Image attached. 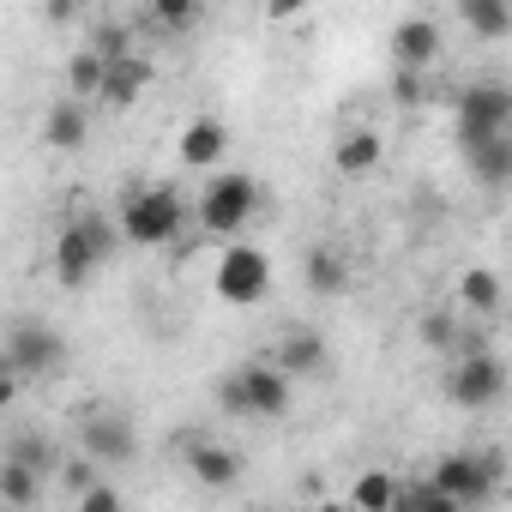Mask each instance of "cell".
Segmentation results:
<instances>
[{"label":"cell","mask_w":512,"mask_h":512,"mask_svg":"<svg viewBox=\"0 0 512 512\" xmlns=\"http://www.w3.org/2000/svg\"><path fill=\"white\" fill-rule=\"evenodd\" d=\"M115 247H121V229L109 217H73L61 235H55V278L61 290H85L109 260H115Z\"/></svg>","instance_id":"obj_1"},{"label":"cell","mask_w":512,"mask_h":512,"mask_svg":"<svg viewBox=\"0 0 512 512\" xmlns=\"http://www.w3.org/2000/svg\"><path fill=\"white\" fill-rule=\"evenodd\" d=\"M217 410L241 422H278L290 410V374L278 362H241L229 380H217Z\"/></svg>","instance_id":"obj_2"},{"label":"cell","mask_w":512,"mask_h":512,"mask_svg":"<svg viewBox=\"0 0 512 512\" xmlns=\"http://www.w3.org/2000/svg\"><path fill=\"white\" fill-rule=\"evenodd\" d=\"M187 199L175 193V187H133L127 199H121V217H115V229H121V241H133V247H169L181 229H187Z\"/></svg>","instance_id":"obj_3"},{"label":"cell","mask_w":512,"mask_h":512,"mask_svg":"<svg viewBox=\"0 0 512 512\" xmlns=\"http://www.w3.org/2000/svg\"><path fill=\"white\" fill-rule=\"evenodd\" d=\"M253 211H260V187H253V175L223 169V175L205 181V193H199V205H193V223H199L205 235H241V229L253 223Z\"/></svg>","instance_id":"obj_4"},{"label":"cell","mask_w":512,"mask_h":512,"mask_svg":"<svg viewBox=\"0 0 512 512\" xmlns=\"http://www.w3.org/2000/svg\"><path fill=\"white\" fill-rule=\"evenodd\" d=\"M500 476H506V458L500 452H446L434 464V482L458 500V512H476L500 494Z\"/></svg>","instance_id":"obj_5"},{"label":"cell","mask_w":512,"mask_h":512,"mask_svg":"<svg viewBox=\"0 0 512 512\" xmlns=\"http://www.w3.org/2000/svg\"><path fill=\"white\" fill-rule=\"evenodd\" d=\"M211 290H217L229 308H260V302L272 296V260H266L260 247L235 241V247H223V260H217V272H211Z\"/></svg>","instance_id":"obj_6"},{"label":"cell","mask_w":512,"mask_h":512,"mask_svg":"<svg viewBox=\"0 0 512 512\" xmlns=\"http://www.w3.org/2000/svg\"><path fill=\"white\" fill-rule=\"evenodd\" d=\"M0 356H7V368L19 380H55L67 368V338L49 320H19L7 332V350H0Z\"/></svg>","instance_id":"obj_7"},{"label":"cell","mask_w":512,"mask_h":512,"mask_svg":"<svg viewBox=\"0 0 512 512\" xmlns=\"http://www.w3.org/2000/svg\"><path fill=\"white\" fill-rule=\"evenodd\" d=\"M446 398L458 404V410H488V404H500L506 398V362L482 344V350H458V362H452V374H446Z\"/></svg>","instance_id":"obj_8"},{"label":"cell","mask_w":512,"mask_h":512,"mask_svg":"<svg viewBox=\"0 0 512 512\" xmlns=\"http://www.w3.org/2000/svg\"><path fill=\"white\" fill-rule=\"evenodd\" d=\"M512 127V91L500 79H482V85H464L458 91V151L494 139Z\"/></svg>","instance_id":"obj_9"},{"label":"cell","mask_w":512,"mask_h":512,"mask_svg":"<svg viewBox=\"0 0 512 512\" xmlns=\"http://www.w3.org/2000/svg\"><path fill=\"white\" fill-rule=\"evenodd\" d=\"M79 446L91 464H133L139 458V428L127 410H109V404H91L79 416Z\"/></svg>","instance_id":"obj_10"},{"label":"cell","mask_w":512,"mask_h":512,"mask_svg":"<svg viewBox=\"0 0 512 512\" xmlns=\"http://www.w3.org/2000/svg\"><path fill=\"white\" fill-rule=\"evenodd\" d=\"M223 151H229V127L217 115H193L181 127V145H175L181 169H223Z\"/></svg>","instance_id":"obj_11"},{"label":"cell","mask_w":512,"mask_h":512,"mask_svg":"<svg viewBox=\"0 0 512 512\" xmlns=\"http://www.w3.org/2000/svg\"><path fill=\"white\" fill-rule=\"evenodd\" d=\"M392 61L428 73V67L440 61V25H434V19H398V25H392Z\"/></svg>","instance_id":"obj_12"},{"label":"cell","mask_w":512,"mask_h":512,"mask_svg":"<svg viewBox=\"0 0 512 512\" xmlns=\"http://www.w3.org/2000/svg\"><path fill=\"white\" fill-rule=\"evenodd\" d=\"M145 85H151V61L127 49V55H115V61L103 67V91H97V97L115 103V109H133V103L145 97Z\"/></svg>","instance_id":"obj_13"},{"label":"cell","mask_w":512,"mask_h":512,"mask_svg":"<svg viewBox=\"0 0 512 512\" xmlns=\"http://www.w3.org/2000/svg\"><path fill=\"white\" fill-rule=\"evenodd\" d=\"M290 380H320L326 368H332V344L320 338V332H290L284 344H278V356H272Z\"/></svg>","instance_id":"obj_14"},{"label":"cell","mask_w":512,"mask_h":512,"mask_svg":"<svg viewBox=\"0 0 512 512\" xmlns=\"http://www.w3.org/2000/svg\"><path fill=\"white\" fill-rule=\"evenodd\" d=\"M187 470L205 488H235L241 482V452H229L217 440H187Z\"/></svg>","instance_id":"obj_15"},{"label":"cell","mask_w":512,"mask_h":512,"mask_svg":"<svg viewBox=\"0 0 512 512\" xmlns=\"http://www.w3.org/2000/svg\"><path fill=\"white\" fill-rule=\"evenodd\" d=\"M43 139H49V151H85V139H91L85 103H79V97H61V103L49 109V121H43Z\"/></svg>","instance_id":"obj_16"},{"label":"cell","mask_w":512,"mask_h":512,"mask_svg":"<svg viewBox=\"0 0 512 512\" xmlns=\"http://www.w3.org/2000/svg\"><path fill=\"white\" fill-rule=\"evenodd\" d=\"M380 133L374 127H350L344 139H338V151H332V163H338V175H350V181H362V175H374L380 169Z\"/></svg>","instance_id":"obj_17"},{"label":"cell","mask_w":512,"mask_h":512,"mask_svg":"<svg viewBox=\"0 0 512 512\" xmlns=\"http://www.w3.org/2000/svg\"><path fill=\"white\" fill-rule=\"evenodd\" d=\"M464 157H470V175H476L488 193H500V187L512 181V133H494V139L470 145Z\"/></svg>","instance_id":"obj_18"},{"label":"cell","mask_w":512,"mask_h":512,"mask_svg":"<svg viewBox=\"0 0 512 512\" xmlns=\"http://www.w3.org/2000/svg\"><path fill=\"white\" fill-rule=\"evenodd\" d=\"M458 19H464L470 37L500 43V37L512 31V0H458Z\"/></svg>","instance_id":"obj_19"},{"label":"cell","mask_w":512,"mask_h":512,"mask_svg":"<svg viewBox=\"0 0 512 512\" xmlns=\"http://www.w3.org/2000/svg\"><path fill=\"white\" fill-rule=\"evenodd\" d=\"M302 284H308V296H344L350 290V266L338 260L332 247H314L302 260Z\"/></svg>","instance_id":"obj_20"},{"label":"cell","mask_w":512,"mask_h":512,"mask_svg":"<svg viewBox=\"0 0 512 512\" xmlns=\"http://www.w3.org/2000/svg\"><path fill=\"white\" fill-rule=\"evenodd\" d=\"M43 482H49V476H37L31 464L0 458V500H7V506H37V500H43Z\"/></svg>","instance_id":"obj_21"},{"label":"cell","mask_w":512,"mask_h":512,"mask_svg":"<svg viewBox=\"0 0 512 512\" xmlns=\"http://www.w3.org/2000/svg\"><path fill=\"white\" fill-rule=\"evenodd\" d=\"M103 67H109V55H97V49H79L73 61H67V97H97L103 91Z\"/></svg>","instance_id":"obj_22"},{"label":"cell","mask_w":512,"mask_h":512,"mask_svg":"<svg viewBox=\"0 0 512 512\" xmlns=\"http://www.w3.org/2000/svg\"><path fill=\"white\" fill-rule=\"evenodd\" d=\"M458 296H464L470 314H500V278H494L488 266H470L464 284H458Z\"/></svg>","instance_id":"obj_23"},{"label":"cell","mask_w":512,"mask_h":512,"mask_svg":"<svg viewBox=\"0 0 512 512\" xmlns=\"http://www.w3.org/2000/svg\"><path fill=\"white\" fill-rule=\"evenodd\" d=\"M7 458H13V464H31L37 476L55 470V446H49V434H37V428H19V434L7 440Z\"/></svg>","instance_id":"obj_24"},{"label":"cell","mask_w":512,"mask_h":512,"mask_svg":"<svg viewBox=\"0 0 512 512\" xmlns=\"http://www.w3.org/2000/svg\"><path fill=\"white\" fill-rule=\"evenodd\" d=\"M350 500L368 506V512H398V482H392L386 470H368V476L350 488Z\"/></svg>","instance_id":"obj_25"},{"label":"cell","mask_w":512,"mask_h":512,"mask_svg":"<svg viewBox=\"0 0 512 512\" xmlns=\"http://www.w3.org/2000/svg\"><path fill=\"white\" fill-rule=\"evenodd\" d=\"M199 13H205V0H151V19H157L169 37H187V31L199 25Z\"/></svg>","instance_id":"obj_26"},{"label":"cell","mask_w":512,"mask_h":512,"mask_svg":"<svg viewBox=\"0 0 512 512\" xmlns=\"http://www.w3.org/2000/svg\"><path fill=\"white\" fill-rule=\"evenodd\" d=\"M398 506L404 512H458V500L428 476V482H410V488H398Z\"/></svg>","instance_id":"obj_27"},{"label":"cell","mask_w":512,"mask_h":512,"mask_svg":"<svg viewBox=\"0 0 512 512\" xmlns=\"http://www.w3.org/2000/svg\"><path fill=\"white\" fill-rule=\"evenodd\" d=\"M422 97H428V73H416V67H398V73H392V103H398V109H416Z\"/></svg>","instance_id":"obj_28"},{"label":"cell","mask_w":512,"mask_h":512,"mask_svg":"<svg viewBox=\"0 0 512 512\" xmlns=\"http://www.w3.org/2000/svg\"><path fill=\"white\" fill-rule=\"evenodd\" d=\"M452 338H458V320H452L446 308L422 314V344H428V350H452Z\"/></svg>","instance_id":"obj_29"},{"label":"cell","mask_w":512,"mask_h":512,"mask_svg":"<svg viewBox=\"0 0 512 512\" xmlns=\"http://www.w3.org/2000/svg\"><path fill=\"white\" fill-rule=\"evenodd\" d=\"M73 500H79V512H115V506H121V488H109V482H85Z\"/></svg>","instance_id":"obj_30"},{"label":"cell","mask_w":512,"mask_h":512,"mask_svg":"<svg viewBox=\"0 0 512 512\" xmlns=\"http://www.w3.org/2000/svg\"><path fill=\"white\" fill-rule=\"evenodd\" d=\"M127 49H133V43H127V31H121V25H103V37H97V55H109V61H115V55H127Z\"/></svg>","instance_id":"obj_31"},{"label":"cell","mask_w":512,"mask_h":512,"mask_svg":"<svg viewBox=\"0 0 512 512\" xmlns=\"http://www.w3.org/2000/svg\"><path fill=\"white\" fill-rule=\"evenodd\" d=\"M61 482H67V488L79 494L85 482H97V464H91V458H85V464H67V470H61Z\"/></svg>","instance_id":"obj_32"},{"label":"cell","mask_w":512,"mask_h":512,"mask_svg":"<svg viewBox=\"0 0 512 512\" xmlns=\"http://www.w3.org/2000/svg\"><path fill=\"white\" fill-rule=\"evenodd\" d=\"M13 392H19V374L7 368V356H0V410H7V404H13Z\"/></svg>","instance_id":"obj_33"},{"label":"cell","mask_w":512,"mask_h":512,"mask_svg":"<svg viewBox=\"0 0 512 512\" xmlns=\"http://www.w3.org/2000/svg\"><path fill=\"white\" fill-rule=\"evenodd\" d=\"M302 0H266V19H296Z\"/></svg>","instance_id":"obj_34"},{"label":"cell","mask_w":512,"mask_h":512,"mask_svg":"<svg viewBox=\"0 0 512 512\" xmlns=\"http://www.w3.org/2000/svg\"><path fill=\"white\" fill-rule=\"evenodd\" d=\"M73 13V0H49V19H67Z\"/></svg>","instance_id":"obj_35"}]
</instances>
